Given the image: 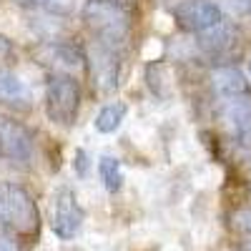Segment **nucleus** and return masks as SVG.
Masks as SVG:
<instances>
[{
  "label": "nucleus",
  "instance_id": "nucleus-15",
  "mask_svg": "<svg viewBox=\"0 0 251 251\" xmlns=\"http://www.w3.org/2000/svg\"><path fill=\"white\" fill-rule=\"evenodd\" d=\"M228 224H231V231L239 234L244 241L251 239V206L236 208V211L228 216Z\"/></svg>",
  "mask_w": 251,
  "mask_h": 251
},
{
  "label": "nucleus",
  "instance_id": "nucleus-19",
  "mask_svg": "<svg viewBox=\"0 0 251 251\" xmlns=\"http://www.w3.org/2000/svg\"><path fill=\"white\" fill-rule=\"evenodd\" d=\"M73 166H78V174H80V176L86 174V166H88V161H86V153H83V151H78V153H75V161H73Z\"/></svg>",
  "mask_w": 251,
  "mask_h": 251
},
{
  "label": "nucleus",
  "instance_id": "nucleus-2",
  "mask_svg": "<svg viewBox=\"0 0 251 251\" xmlns=\"http://www.w3.org/2000/svg\"><path fill=\"white\" fill-rule=\"evenodd\" d=\"M0 228H8L13 236H38L40 214L35 199L20 183H0Z\"/></svg>",
  "mask_w": 251,
  "mask_h": 251
},
{
  "label": "nucleus",
  "instance_id": "nucleus-22",
  "mask_svg": "<svg viewBox=\"0 0 251 251\" xmlns=\"http://www.w3.org/2000/svg\"><path fill=\"white\" fill-rule=\"evenodd\" d=\"M121 3H131V0H121Z\"/></svg>",
  "mask_w": 251,
  "mask_h": 251
},
{
  "label": "nucleus",
  "instance_id": "nucleus-17",
  "mask_svg": "<svg viewBox=\"0 0 251 251\" xmlns=\"http://www.w3.org/2000/svg\"><path fill=\"white\" fill-rule=\"evenodd\" d=\"M0 251H20L15 236L8 234V231H3V228H0Z\"/></svg>",
  "mask_w": 251,
  "mask_h": 251
},
{
  "label": "nucleus",
  "instance_id": "nucleus-13",
  "mask_svg": "<svg viewBox=\"0 0 251 251\" xmlns=\"http://www.w3.org/2000/svg\"><path fill=\"white\" fill-rule=\"evenodd\" d=\"M126 113H128V106H126L123 100H116V103H108V106H103L93 121V128L98 133H116L118 126L126 121Z\"/></svg>",
  "mask_w": 251,
  "mask_h": 251
},
{
  "label": "nucleus",
  "instance_id": "nucleus-20",
  "mask_svg": "<svg viewBox=\"0 0 251 251\" xmlns=\"http://www.w3.org/2000/svg\"><path fill=\"white\" fill-rule=\"evenodd\" d=\"M239 251H251V239H249V241H244V244L239 246Z\"/></svg>",
  "mask_w": 251,
  "mask_h": 251
},
{
  "label": "nucleus",
  "instance_id": "nucleus-4",
  "mask_svg": "<svg viewBox=\"0 0 251 251\" xmlns=\"http://www.w3.org/2000/svg\"><path fill=\"white\" fill-rule=\"evenodd\" d=\"M86 214H83V206L78 203V196L71 186H60L53 191L50 196V228L53 234L63 241L75 239Z\"/></svg>",
  "mask_w": 251,
  "mask_h": 251
},
{
  "label": "nucleus",
  "instance_id": "nucleus-12",
  "mask_svg": "<svg viewBox=\"0 0 251 251\" xmlns=\"http://www.w3.org/2000/svg\"><path fill=\"white\" fill-rule=\"evenodd\" d=\"M211 86L226 100L246 98V93H249V80H246V75L236 66H221V68H216L214 75H211Z\"/></svg>",
  "mask_w": 251,
  "mask_h": 251
},
{
  "label": "nucleus",
  "instance_id": "nucleus-11",
  "mask_svg": "<svg viewBox=\"0 0 251 251\" xmlns=\"http://www.w3.org/2000/svg\"><path fill=\"white\" fill-rule=\"evenodd\" d=\"M0 106L20 111V113L33 108V93L28 88V83L5 68H0Z\"/></svg>",
  "mask_w": 251,
  "mask_h": 251
},
{
  "label": "nucleus",
  "instance_id": "nucleus-16",
  "mask_svg": "<svg viewBox=\"0 0 251 251\" xmlns=\"http://www.w3.org/2000/svg\"><path fill=\"white\" fill-rule=\"evenodd\" d=\"M226 10L234 18H246L251 15V0H226Z\"/></svg>",
  "mask_w": 251,
  "mask_h": 251
},
{
  "label": "nucleus",
  "instance_id": "nucleus-9",
  "mask_svg": "<svg viewBox=\"0 0 251 251\" xmlns=\"http://www.w3.org/2000/svg\"><path fill=\"white\" fill-rule=\"evenodd\" d=\"M199 48L201 53L211 55V58H219V55H228L236 43H239V28L234 23H228V20H221L219 25L208 28L206 33H199Z\"/></svg>",
  "mask_w": 251,
  "mask_h": 251
},
{
  "label": "nucleus",
  "instance_id": "nucleus-6",
  "mask_svg": "<svg viewBox=\"0 0 251 251\" xmlns=\"http://www.w3.org/2000/svg\"><path fill=\"white\" fill-rule=\"evenodd\" d=\"M35 156V138L20 121L0 113V158L10 163H30Z\"/></svg>",
  "mask_w": 251,
  "mask_h": 251
},
{
  "label": "nucleus",
  "instance_id": "nucleus-10",
  "mask_svg": "<svg viewBox=\"0 0 251 251\" xmlns=\"http://www.w3.org/2000/svg\"><path fill=\"white\" fill-rule=\"evenodd\" d=\"M221 118H224V126L231 131V136L241 146L251 149V100H246V98L226 100Z\"/></svg>",
  "mask_w": 251,
  "mask_h": 251
},
{
  "label": "nucleus",
  "instance_id": "nucleus-1",
  "mask_svg": "<svg viewBox=\"0 0 251 251\" xmlns=\"http://www.w3.org/2000/svg\"><path fill=\"white\" fill-rule=\"evenodd\" d=\"M83 20L93 30L96 40L113 48H121L131 33L133 13L128 3L121 0H86L83 5Z\"/></svg>",
  "mask_w": 251,
  "mask_h": 251
},
{
  "label": "nucleus",
  "instance_id": "nucleus-21",
  "mask_svg": "<svg viewBox=\"0 0 251 251\" xmlns=\"http://www.w3.org/2000/svg\"><path fill=\"white\" fill-rule=\"evenodd\" d=\"M249 75H251V60H249Z\"/></svg>",
  "mask_w": 251,
  "mask_h": 251
},
{
  "label": "nucleus",
  "instance_id": "nucleus-14",
  "mask_svg": "<svg viewBox=\"0 0 251 251\" xmlns=\"http://www.w3.org/2000/svg\"><path fill=\"white\" fill-rule=\"evenodd\" d=\"M98 174H100V181L106 186V191H111V194L121 191L123 171H121V161L116 156H100L98 158Z\"/></svg>",
  "mask_w": 251,
  "mask_h": 251
},
{
  "label": "nucleus",
  "instance_id": "nucleus-18",
  "mask_svg": "<svg viewBox=\"0 0 251 251\" xmlns=\"http://www.w3.org/2000/svg\"><path fill=\"white\" fill-rule=\"evenodd\" d=\"M13 55V40L0 33V60H8Z\"/></svg>",
  "mask_w": 251,
  "mask_h": 251
},
{
  "label": "nucleus",
  "instance_id": "nucleus-8",
  "mask_svg": "<svg viewBox=\"0 0 251 251\" xmlns=\"http://www.w3.org/2000/svg\"><path fill=\"white\" fill-rule=\"evenodd\" d=\"M174 20L181 30L199 35V33H206L208 28L219 25L224 15L214 0H183V3L174 8Z\"/></svg>",
  "mask_w": 251,
  "mask_h": 251
},
{
  "label": "nucleus",
  "instance_id": "nucleus-5",
  "mask_svg": "<svg viewBox=\"0 0 251 251\" xmlns=\"http://www.w3.org/2000/svg\"><path fill=\"white\" fill-rule=\"evenodd\" d=\"M86 63L91 66L93 86L98 93H113L121 83V48L106 46L100 40H93Z\"/></svg>",
  "mask_w": 251,
  "mask_h": 251
},
{
  "label": "nucleus",
  "instance_id": "nucleus-7",
  "mask_svg": "<svg viewBox=\"0 0 251 251\" xmlns=\"http://www.w3.org/2000/svg\"><path fill=\"white\" fill-rule=\"evenodd\" d=\"M33 58L50 73L60 75H73L80 68H86V53L71 43H58V40H48V43L38 46L33 50Z\"/></svg>",
  "mask_w": 251,
  "mask_h": 251
},
{
  "label": "nucleus",
  "instance_id": "nucleus-3",
  "mask_svg": "<svg viewBox=\"0 0 251 251\" xmlns=\"http://www.w3.org/2000/svg\"><path fill=\"white\" fill-rule=\"evenodd\" d=\"M80 111V86L73 75L50 73L46 83V113L55 126L71 128Z\"/></svg>",
  "mask_w": 251,
  "mask_h": 251
}]
</instances>
